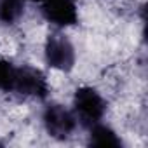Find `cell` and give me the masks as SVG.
Masks as SVG:
<instances>
[{
  "label": "cell",
  "mask_w": 148,
  "mask_h": 148,
  "mask_svg": "<svg viewBox=\"0 0 148 148\" xmlns=\"http://www.w3.org/2000/svg\"><path fill=\"white\" fill-rule=\"evenodd\" d=\"M106 112V101L94 87H79L73 96V115L82 127H92L101 122Z\"/></svg>",
  "instance_id": "obj_1"
},
{
  "label": "cell",
  "mask_w": 148,
  "mask_h": 148,
  "mask_svg": "<svg viewBox=\"0 0 148 148\" xmlns=\"http://www.w3.org/2000/svg\"><path fill=\"white\" fill-rule=\"evenodd\" d=\"M45 61L51 68H56L59 71H70L75 66V49L73 44L68 40L64 33L54 32L47 37L45 47H44Z\"/></svg>",
  "instance_id": "obj_2"
},
{
  "label": "cell",
  "mask_w": 148,
  "mask_h": 148,
  "mask_svg": "<svg viewBox=\"0 0 148 148\" xmlns=\"http://www.w3.org/2000/svg\"><path fill=\"white\" fill-rule=\"evenodd\" d=\"M44 18L56 26H73L79 21V9L75 0H42Z\"/></svg>",
  "instance_id": "obj_5"
},
{
  "label": "cell",
  "mask_w": 148,
  "mask_h": 148,
  "mask_svg": "<svg viewBox=\"0 0 148 148\" xmlns=\"http://www.w3.org/2000/svg\"><path fill=\"white\" fill-rule=\"evenodd\" d=\"M16 73H18V66H14L7 59L0 58V91L2 92H12Z\"/></svg>",
  "instance_id": "obj_8"
},
{
  "label": "cell",
  "mask_w": 148,
  "mask_h": 148,
  "mask_svg": "<svg viewBox=\"0 0 148 148\" xmlns=\"http://www.w3.org/2000/svg\"><path fill=\"white\" fill-rule=\"evenodd\" d=\"M89 145L91 146H113V148H119V146H122V139L117 136V132L112 127L103 125L101 122H98L92 127H89Z\"/></svg>",
  "instance_id": "obj_6"
},
{
  "label": "cell",
  "mask_w": 148,
  "mask_h": 148,
  "mask_svg": "<svg viewBox=\"0 0 148 148\" xmlns=\"http://www.w3.org/2000/svg\"><path fill=\"white\" fill-rule=\"evenodd\" d=\"M25 12V0H0V25H14Z\"/></svg>",
  "instance_id": "obj_7"
},
{
  "label": "cell",
  "mask_w": 148,
  "mask_h": 148,
  "mask_svg": "<svg viewBox=\"0 0 148 148\" xmlns=\"http://www.w3.org/2000/svg\"><path fill=\"white\" fill-rule=\"evenodd\" d=\"M12 92L23 98L44 99L49 94V84H47L45 75L40 70L33 66H18Z\"/></svg>",
  "instance_id": "obj_4"
},
{
  "label": "cell",
  "mask_w": 148,
  "mask_h": 148,
  "mask_svg": "<svg viewBox=\"0 0 148 148\" xmlns=\"http://www.w3.org/2000/svg\"><path fill=\"white\" fill-rule=\"evenodd\" d=\"M42 120H44V127H45L47 134L51 138H56V139L70 138L73 134V131H75L77 124H79L75 115L58 103L45 106Z\"/></svg>",
  "instance_id": "obj_3"
},
{
  "label": "cell",
  "mask_w": 148,
  "mask_h": 148,
  "mask_svg": "<svg viewBox=\"0 0 148 148\" xmlns=\"http://www.w3.org/2000/svg\"><path fill=\"white\" fill-rule=\"evenodd\" d=\"M33 2H42V0H33Z\"/></svg>",
  "instance_id": "obj_9"
}]
</instances>
